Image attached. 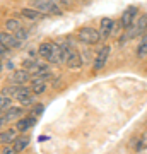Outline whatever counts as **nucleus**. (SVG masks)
<instances>
[{"mask_svg": "<svg viewBox=\"0 0 147 154\" xmlns=\"http://www.w3.org/2000/svg\"><path fill=\"white\" fill-rule=\"evenodd\" d=\"M53 2L58 5H70V0H53Z\"/></svg>", "mask_w": 147, "mask_h": 154, "instance_id": "24", "label": "nucleus"}, {"mask_svg": "<svg viewBox=\"0 0 147 154\" xmlns=\"http://www.w3.org/2000/svg\"><path fill=\"white\" fill-rule=\"evenodd\" d=\"M21 16H24L26 19H29V21H39L41 17H44V14L39 12V11H36V9L24 7V9H21Z\"/></svg>", "mask_w": 147, "mask_h": 154, "instance_id": "14", "label": "nucleus"}, {"mask_svg": "<svg viewBox=\"0 0 147 154\" xmlns=\"http://www.w3.org/2000/svg\"><path fill=\"white\" fill-rule=\"evenodd\" d=\"M4 70V65H2V58H0V72Z\"/></svg>", "mask_w": 147, "mask_h": 154, "instance_id": "26", "label": "nucleus"}, {"mask_svg": "<svg viewBox=\"0 0 147 154\" xmlns=\"http://www.w3.org/2000/svg\"><path fill=\"white\" fill-rule=\"evenodd\" d=\"M2 94L9 96L11 99H17L22 106L34 105L33 91H31V88H27V86H24V84H12V86H7V88H4Z\"/></svg>", "mask_w": 147, "mask_h": 154, "instance_id": "1", "label": "nucleus"}, {"mask_svg": "<svg viewBox=\"0 0 147 154\" xmlns=\"http://www.w3.org/2000/svg\"><path fill=\"white\" fill-rule=\"evenodd\" d=\"M14 34H16L17 38L21 39V41H24V39H27V33L24 31V28H22V26H21L19 29H16V31H14Z\"/></svg>", "mask_w": 147, "mask_h": 154, "instance_id": "21", "label": "nucleus"}, {"mask_svg": "<svg viewBox=\"0 0 147 154\" xmlns=\"http://www.w3.org/2000/svg\"><path fill=\"white\" fill-rule=\"evenodd\" d=\"M145 31H147V14H142V16H139L135 21L132 22V26L128 28V31H127V38L133 39V38H137V36L144 34Z\"/></svg>", "mask_w": 147, "mask_h": 154, "instance_id": "4", "label": "nucleus"}, {"mask_svg": "<svg viewBox=\"0 0 147 154\" xmlns=\"http://www.w3.org/2000/svg\"><path fill=\"white\" fill-rule=\"evenodd\" d=\"M33 9L43 12L44 16H62V9L53 0H33Z\"/></svg>", "mask_w": 147, "mask_h": 154, "instance_id": "2", "label": "nucleus"}, {"mask_svg": "<svg viewBox=\"0 0 147 154\" xmlns=\"http://www.w3.org/2000/svg\"><path fill=\"white\" fill-rule=\"evenodd\" d=\"M137 57H139V58L147 57V31L142 34V41L139 43V46H137Z\"/></svg>", "mask_w": 147, "mask_h": 154, "instance_id": "17", "label": "nucleus"}, {"mask_svg": "<svg viewBox=\"0 0 147 154\" xmlns=\"http://www.w3.org/2000/svg\"><path fill=\"white\" fill-rule=\"evenodd\" d=\"M14 152H16V149H14V147H9V146L5 144V147H4V154H14Z\"/></svg>", "mask_w": 147, "mask_h": 154, "instance_id": "23", "label": "nucleus"}, {"mask_svg": "<svg viewBox=\"0 0 147 154\" xmlns=\"http://www.w3.org/2000/svg\"><path fill=\"white\" fill-rule=\"evenodd\" d=\"M9 106H11V98L5 96V94H0V111L7 110Z\"/></svg>", "mask_w": 147, "mask_h": 154, "instance_id": "19", "label": "nucleus"}, {"mask_svg": "<svg viewBox=\"0 0 147 154\" xmlns=\"http://www.w3.org/2000/svg\"><path fill=\"white\" fill-rule=\"evenodd\" d=\"M0 43L4 46H7L9 50H17L22 46V41L14 33H11V31H2L0 33Z\"/></svg>", "mask_w": 147, "mask_h": 154, "instance_id": "5", "label": "nucleus"}, {"mask_svg": "<svg viewBox=\"0 0 147 154\" xmlns=\"http://www.w3.org/2000/svg\"><path fill=\"white\" fill-rule=\"evenodd\" d=\"M101 39V36H99V31L94 28H89V26H86V28H81L79 29V33H77V41L82 45H96Z\"/></svg>", "mask_w": 147, "mask_h": 154, "instance_id": "3", "label": "nucleus"}, {"mask_svg": "<svg viewBox=\"0 0 147 154\" xmlns=\"http://www.w3.org/2000/svg\"><path fill=\"white\" fill-rule=\"evenodd\" d=\"M113 26H115L113 19H109V17H103V19H101V22H99V29H98L101 39H106L108 36H111V33H113Z\"/></svg>", "mask_w": 147, "mask_h": 154, "instance_id": "9", "label": "nucleus"}, {"mask_svg": "<svg viewBox=\"0 0 147 154\" xmlns=\"http://www.w3.org/2000/svg\"><path fill=\"white\" fill-rule=\"evenodd\" d=\"M137 16H139V9H137L135 5H130L128 9H125V12L121 14V19H120V24L123 29H128L132 26V22L137 19Z\"/></svg>", "mask_w": 147, "mask_h": 154, "instance_id": "7", "label": "nucleus"}, {"mask_svg": "<svg viewBox=\"0 0 147 154\" xmlns=\"http://www.w3.org/2000/svg\"><path fill=\"white\" fill-rule=\"evenodd\" d=\"M29 77H31V74H29L26 69H21V70H14L11 81L14 84H26L27 81H29Z\"/></svg>", "mask_w": 147, "mask_h": 154, "instance_id": "11", "label": "nucleus"}, {"mask_svg": "<svg viewBox=\"0 0 147 154\" xmlns=\"http://www.w3.org/2000/svg\"><path fill=\"white\" fill-rule=\"evenodd\" d=\"M43 110H44V106L43 105H36V106H34V115H33V113H31V115H33L34 116V118H38V116H41V113H43Z\"/></svg>", "mask_w": 147, "mask_h": 154, "instance_id": "22", "label": "nucleus"}, {"mask_svg": "<svg viewBox=\"0 0 147 154\" xmlns=\"http://www.w3.org/2000/svg\"><path fill=\"white\" fill-rule=\"evenodd\" d=\"M48 135H39V137H38V140H39V142H44V140H48Z\"/></svg>", "mask_w": 147, "mask_h": 154, "instance_id": "25", "label": "nucleus"}, {"mask_svg": "<svg viewBox=\"0 0 147 154\" xmlns=\"http://www.w3.org/2000/svg\"><path fill=\"white\" fill-rule=\"evenodd\" d=\"M31 142V137H27V135H21V137H16L14 139V142H12V147L16 149V152H22L24 149L29 146Z\"/></svg>", "mask_w": 147, "mask_h": 154, "instance_id": "13", "label": "nucleus"}, {"mask_svg": "<svg viewBox=\"0 0 147 154\" xmlns=\"http://www.w3.org/2000/svg\"><path fill=\"white\" fill-rule=\"evenodd\" d=\"M22 113H24V110H22L21 106H9L4 116H5L7 122H11V120H14V118H21Z\"/></svg>", "mask_w": 147, "mask_h": 154, "instance_id": "16", "label": "nucleus"}, {"mask_svg": "<svg viewBox=\"0 0 147 154\" xmlns=\"http://www.w3.org/2000/svg\"><path fill=\"white\" fill-rule=\"evenodd\" d=\"M17 137V128H7L4 132L0 134V144H12L14 142V139Z\"/></svg>", "mask_w": 147, "mask_h": 154, "instance_id": "15", "label": "nucleus"}, {"mask_svg": "<svg viewBox=\"0 0 147 154\" xmlns=\"http://www.w3.org/2000/svg\"><path fill=\"white\" fill-rule=\"evenodd\" d=\"M46 79H48V77H44V75H34L33 82H31V86H29L34 96H39V94H43L44 91H46V88H48Z\"/></svg>", "mask_w": 147, "mask_h": 154, "instance_id": "8", "label": "nucleus"}, {"mask_svg": "<svg viewBox=\"0 0 147 154\" xmlns=\"http://www.w3.org/2000/svg\"><path fill=\"white\" fill-rule=\"evenodd\" d=\"M34 123H36V118H34L33 115L21 116V118L17 120V123H16V128H17V132H19V134H24V132H27Z\"/></svg>", "mask_w": 147, "mask_h": 154, "instance_id": "10", "label": "nucleus"}, {"mask_svg": "<svg viewBox=\"0 0 147 154\" xmlns=\"http://www.w3.org/2000/svg\"><path fill=\"white\" fill-rule=\"evenodd\" d=\"M38 55L46 62H51V41H44L38 46Z\"/></svg>", "mask_w": 147, "mask_h": 154, "instance_id": "12", "label": "nucleus"}, {"mask_svg": "<svg viewBox=\"0 0 147 154\" xmlns=\"http://www.w3.org/2000/svg\"><path fill=\"white\" fill-rule=\"evenodd\" d=\"M109 53H111V48H109L108 45H104L103 48L98 51V55L94 57V63H93V72H99L106 65V60H108Z\"/></svg>", "mask_w": 147, "mask_h": 154, "instance_id": "6", "label": "nucleus"}, {"mask_svg": "<svg viewBox=\"0 0 147 154\" xmlns=\"http://www.w3.org/2000/svg\"><path fill=\"white\" fill-rule=\"evenodd\" d=\"M21 28V22L17 21V19H9V21L5 22V29H9L11 33H14L16 29Z\"/></svg>", "mask_w": 147, "mask_h": 154, "instance_id": "18", "label": "nucleus"}, {"mask_svg": "<svg viewBox=\"0 0 147 154\" xmlns=\"http://www.w3.org/2000/svg\"><path fill=\"white\" fill-rule=\"evenodd\" d=\"M144 149H147V132L139 139V144L135 146V151H144Z\"/></svg>", "mask_w": 147, "mask_h": 154, "instance_id": "20", "label": "nucleus"}]
</instances>
